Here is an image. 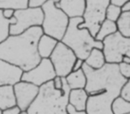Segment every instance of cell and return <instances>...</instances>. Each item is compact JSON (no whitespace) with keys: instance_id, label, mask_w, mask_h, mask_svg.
Masks as SVG:
<instances>
[{"instance_id":"1","label":"cell","mask_w":130,"mask_h":114,"mask_svg":"<svg viewBox=\"0 0 130 114\" xmlns=\"http://www.w3.org/2000/svg\"><path fill=\"white\" fill-rule=\"evenodd\" d=\"M82 70L87 78L84 89L88 94L87 113L113 114L111 105L127 80L119 73L118 64L106 62L101 69L94 70L84 62Z\"/></svg>"},{"instance_id":"2","label":"cell","mask_w":130,"mask_h":114,"mask_svg":"<svg viewBox=\"0 0 130 114\" xmlns=\"http://www.w3.org/2000/svg\"><path fill=\"white\" fill-rule=\"evenodd\" d=\"M43 35L41 26L32 27L23 33L9 36L0 43V59L28 71L41 61L38 55V42Z\"/></svg>"},{"instance_id":"3","label":"cell","mask_w":130,"mask_h":114,"mask_svg":"<svg viewBox=\"0 0 130 114\" xmlns=\"http://www.w3.org/2000/svg\"><path fill=\"white\" fill-rule=\"evenodd\" d=\"M70 91L65 78H62L61 90L54 88L53 81L47 82L39 87L38 95L26 111L28 114H68Z\"/></svg>"},{"instance_id":"4","label":"cell","mask_w":130,"mask_h":114,"mask_svg":"<svg viewBox=\"0 0 130 114\" xmlns=\"http://www.w3.org/2000/svg\"><path fill=\"white\" fill-rule=\"evenodd\" d=\"M84 22L83 17L71 18L65 34L61 41L71 48L77 58L85 61L93 48L103 50V44L96 40L87 28H79Z\"/></svg>"},{"instance_id":"5","label":"cell","mask_w":130,"mask_h":114,"mask_svg":"<svg viewBox=\"0 0 130 114\" xmlns=\"http://www.w3.org/2000/svg\"><path fill=\"white\" fill-rule=\"evenodd\" d=\"M58 1L59 0H48L41 6L44 13L41 28L43 34L61 41L69 25L70 18L60 8L56 7L55 3Z\"/></svg>"},{"instance_id":"6","label":"cell","mask_w":130,"mask_h":114,"mask_svg":"<svg viewBox=\"0 0 130 114\" xmlns=\"http://www.w3.org/2000/svg\"><path fill=\"white\" fill-rule=\"evenodd\" d=\"M103 52L108 63H119L123 56L130 57V38H125L119 31L103 41Z\"/></svg>"},{"instance_id":"7","label":"cell","mask_w":130,"mask_h":114,"mask_svg":"<svg viewBox=\"0 0 130 114\" xmlns=\"http://www.w3.org/2000/svg\"><path fill=\"white\" fill-rule=\"evenodd\" d=\"M110 4V0H86L84 22L80 24L79 28H87L94 38L101 23L104 21L105 11Z\"/></svg>"},{"instance_id":"8","label":"cell","mask_w":130,"mask_h":114,"mask_svg":"<svg viewBox=\"0 0 130 114\" xmlns=\"http://www.w3.org/2000/svg\"><path fill=\"white\" fill-rule=\"evenodd\" d=\"M13 16L16 18V22L10 25V36L22 34L32 27L41 26L44 13L41 7H27L24 9L15 10Z\"/></svg>"},{"instance_id":"9","label":"cell","mask_w":130,"mask_h":114,"mask_svg":"<svg viewBox=\"0 0 130 114\" xmlns=\"http://www.w3.org/2000/svg\"><path fill=\"white\" fill-rule=\"evenodd\" d=\"M49 60L54 66L56 76L65 78L72 71L77 56L71 48L61 41H59L49 57Z\"/></svg>"},{"instance_id":"10","label":"cell","mask_w":130,"mask_h":114,"mask_svg":"<svg viewBox=\"0 0 130 114\" xmlns=\"http://www.w3.org/2000/svg\"><path fill=\"white\" fill-rule=\"evenodd\" d=\"M55 77V71L51 61L49 58H43L33 69L23 71L22 80L40 87L47 82L52 81Z\"/></svg>"},{"instance_id":"11","label":"cell","mask_w":130,"mask_h":114,"mask_svg":"<svg viewBox=\"0 0 130 114\" xmlns=\"http://www.w3.org/2000/svg\"><path fill=\"white\" fill-rule=\"evenodd\" d=\"M13 91L16 99V106L21 111H26L38 95L39 87L21 80L13 85Z\"/></svg>"},{"instance_id":"12","label":"cell","mask_w":130,"mask_h":114,"mask_svg":"<svg viewBox=\"0 0 130 114\" xmlns=\"http://www.w3.org/2000/svg\"><path fill=\"white\" fill-rule=\"evenodd\" d=\"M22 69L0 59V86H13L22 80Z\"/></svg>"},{"instance_id":"13","label":"cell","mask_w":130,"mask_h":114,"mask_svg":"<svg viewBox=\"0 0 130 114\" xmlns=\"http://www.w3.org/2000/svg\"><path fill=\"white\" fill-rule=\"evenodd\" d=\"M55 6L70 19L83 17L86 10V0H59L55 3Z\"/></svg>"},{"instance_id":"14","label":"cell","mask_w":130,"mask_h":114,"mask_svg":"<svg viewBox=\"0 0 130 114\" xmlns=\"http://www.w3.org/2000/svg\"><path fill=\"white\" fill-rule=\"evenodd\" d=\"M58 42H59L58 40L52 37L47 36L45 34L42 35L38 39V45H37V49L40 58H49Z\"/></svg>"},{"instance_id":"15","label":"cell","mask_w":130,"mask_h":114,"mask_svg":"<svg viewBox=\"0 0 130 114\" xmlns=\"http://www.w3.org/2000/svg\"><path fill=\"white\" fill-rule=\"evenodd\" d=\"M88 94L84 88L71 89L69 93V104L77 110H86Z\"/></svg>"},{"instance_id":"16","label":"cell","mask_w":130,"mask_h":114,"mask_svg":"<svg viewBox=\"0 0 130 114\" xmlns=\"http://www.w3.org/2000/svg\"><path fill=\"white\" fill-rule=\"evenodd\" d=\"M16 106L13 86H0V109L2 110Z\"/></svg>"},{"instance_id":"17","label":"cell","mask_w":130,"mask_h":114,"mask_svg":"<svg viewBox=\"0 0 130 114\" xmlns=\"http://www.w3.org/2000/svg\"><path fill=\"white\" fill-rule=\"evenodd\" d=\"M84 62H85V64H87V66H89V67L94 70L101 69L106 63L104 54H103V50L97 48H93L91 50L90 54L87 57V59L84 61Z\"/></svg>"},{"instance_id":"18","label":"cell","mask_w":130,"mask_h":114,"mask_svg":"<svg viewBox=\"0 0 130 114\" xmlns=\"http://www.w3.org/2000/svg\"><path fill=\"white\" fill-rule=\"evenodd\" d=\"M65 79L71 89H81L85 88L87 84V78L83 70H78L76 71H71Z\"/></svg>"},{"instance_id":"19","label":"cell","mask_w":130,"mask_h":114,"mask_svg":"<svg viewBox=\"0 0 130 114\" xmlns=\"http://www.w3.org/2000/svg\"><path fill=\"white\" fill-rule=\"evenodd\" d=\"M117 31H118V28L116 22L109 21L107 19H104V21L100 25L99 29H98L96 35L94 36V38L96 40H98V41L103 42L104 38H106L107 37L110 36V35L114 34Z\"/></svg>"},{"instance_id":"20","label":"cell","mask_w":130,"mask_h":114,"mask_svg":"<svg viewBox=\"0 0 130 114\" xmlns=\"http://www.w3.org/2000/svg\"><path fill=\"white\" fill-rule=\"evenodd\" d=\"M118 31L125 38H130V12L121 13L116 22Z\"/></svg>"},{"instance_id":"21","label":"cell","mask_w":130,"mask_h":114,"mask_svg":"<svg viewBox=\"0 0 130 114\" xmlns=\"http://www.w3.org/2000/svg\"><path fill=\"white\" fill-rule=\"evenodd\" d=\"M16 22V18L14 16L11 19H6L3 15L2 10L0 9V43L6 39L10 36L9 27Z\"/></svg>"},{"instance_id":"22","label":"cell","mask_w":130,"mask_h":114,"mask_svg":"<svg viewBox=\"0 0 130 114\" xmlns=\"http://www.w3.org/2000/svg\"><path fill=\"white\" fill-rule=\"evenodd\" d=\"M29 7V0H0V9L20 10Z\"/></svg>"},{"instance_id":"23","label":"cell","mask_w":130,"mask_h":114,"mask_svg":"<svg viewBox=\"0 0 130 114\" xmlns=\"http://www.w3.org/2000/svg\"><path fill=\"white\" fill-rule=\"evenodd\" d=\"M113 114H125L130 112V103L124 101L120 97H118L114 100L111 105Z\"/></svg>"},{"instance_id":"24","label":"cell","mask_w":130,"mask_h":114,"mask_svg":"<svg viewBox=\"0 0 130 114\" xmlns=\"http://www.w3.org/2000/svg\"><path fill=\"white\" fill-rule=\"evenodd\" d=\"M121 7L115 5L110 4L106 8V11H105V19L109 21H111V22H116L118 21V19L119 18L121 14Z\"/></svg>"},{"instance_id":"25","label":"cell","mask_w":130,"mask_h":114,"mask_svg":"<svg viewBox=\"0 0 130 114\" xmlns=\"http://www.w3.org/2000/svg\"><path fill=\"white\" fill-rule=\"evenodd\" d=\"M119 97L124 101L130 103V78H128L126 83L123 85V87H121Z\"/></svg>"},{"instance_id":"26","label":"cell","mask_w":130,"mask_h":114,"mask_svg":"<svg viewBox=\"0 0 130 114\" xmlns=\"http://www.w3.org/2000/svg\"><path fill=\"white\" fill-rule=\"evenodd\" d=\"M118 67H119V73L122 75V77H124L126 79L130 78V64L120 62L119 63H118Z\"/></svg>"},{"instance_id":"27","label":"cell","mask_w":130,"mask_h":114,"mask_svg":"<svg viewBox=\"0 0 130 114\" xmlns=\"http://www.w3.org/2000/svg\"><path fill=\"white\" fill-rule=\"evenodd\" d=\"M48 0H29V7H41Z\"/></svg>"},{"instance_id":"28","label":"cell","mask_w":130,"mask_h":114,"mask_svg":"<svg viewBox=\"0 0 130 114\" xmlns=\"http://www.w3.org/2000/svg\"><path fill=\"white\" fill-rule=\"evenodd\" d=\"M52 81L53 84H54V88L58 89V90H61V88H62V78L56 76Z\"/></svg>"},{"instance_id":"29","label":"cell","mask_w":130,"mask_h":114,"mask_svg":"<svg viewBox=\"0 0 130 114\" xmlns=\"http://www.w3.org/2000/svg\"><path fill=\"white\" fill-rule=\"evenodd\" d=\"M3 15L6 19H11L12 17H13V14H14L15 10L11 9V8H6V9H3Z\"/></svg>"},{"instance_id":"30","label":"cell","mask_w":130,"mask_h":114,"mask_svg":"<svg viewBox=\"0 0 130 114\" xmlns=\"http://www.w3.org/2000/svg\"><path fill=\"white\" fill-rule=\"evenodd\" d=\"M67 113L68 114H87L86 110H77L70 104H68L67 106Z\"/></svg>"},{"instance_id":"31","label":"cell","mask_w":130,"mask_h":114,"mask_svg":"<svg viewBox=\"0 0 130 114\" xmlns=\"http://www.w3.org/2000/svg\"><path fill=\"white\" fill-rule=\"evenodd\" d=\"M83 64H84L83 60L77 58V60L75 61V62H74V65H73L72 71H78V70H81L82 67H83Z\"/></svg>"},{"instance_id":"32","label":"cell","mask_w":130,"mask_h":114,"mask_svg":"<svg viewBox=\"0 0 130 114\" xmlns=\"http://www.w3.org/2000/svg\"><path fill=\"white\" fill-rule=\"evenodd\" d=\"M20 112H21V110L17 106L3 110V114H19Z\"/></svg>"},{"instance_id":"33","label":"cell","mask_w":130,"mask_h":114,"mask_svg":"<svg viewBox=\"0 0 130 114\" xmlns=\"http://www.w3.org/2000/svg\"><path fill=\"white\" fill-rule=\"evenodd\" d=\"M128 1H130V0H110V3L112 5H115V6H119V7H121L125 3L128 2Z\"/></svg>"},{"instance_id":"34","label":"cell","mask_w":130,"mask_h":114,"mask_svg":"<svg viewBox=\"0 0 130 114\" xmlns=\"http://www.w3.org/2000/svg\"><path fill=\"white\" fill-rule=\"evenodd\" d=\"M121 12L125 13V12H130V1L125 3L122 6H121Z\"/></svg>"},{"instance_id":"35","label":"cell","mask_w":130,"mask_h":114,"mask_svg":"<svg viewBox=\"0 0 130 114\" xmlns=\"http://www.w3.org/2000/svg\"><path fill=\"white\" fill-rule=\"evenodd\" d=\"M121 62H125V63L130 64V57H128V56H123L122 61H121Z\"/></svg>"},{"instance_id":"36","label":"cell","mask_w":130,"mask_h":114,"mask_svg":"<svg viewBox=\"0 0 130 114\" xmlns=\"http://www.w3.org/2000/svg\"><path fill=\"white\" fill-rule=\"evenodd\" d=\"M19 114H28V113H27V111H21Z\"/></svg>"},{"instance_id":"37","label":"cell","mask_w":130,"mask_h":114,"mask_svg":"<svg viewBox=\"0 0 130 114\" xmlns=\"http://www.w3.org/2000/svg\"><path fill=\"white\" fill-rule=\"evenodd\" d=\"M0 114H3V110L1 109H0Z\"/></svg>"},{"instance_id":"38","label":"cell","mask_w":130,"mask_h":114,"mask_svg":"<svg viewBox=\"0 0 130 114\" xmlns=\"http://www.w3.org/2000/svg\"><path fill=\"white\" fill-rule=\"evenodd\" d=\"M125 114H130V112H128V113H125Z\"/></svg>"}]
</instances>
